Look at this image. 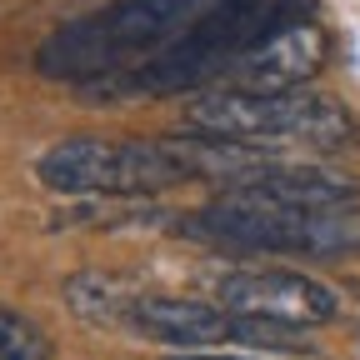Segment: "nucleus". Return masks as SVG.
<instances>
[{"label": "nucleus", "instance_id": "0eeeda50", "mask_svg": "<svg viewBox=\"0 0 360 360\" xmlns=\"http://www.w3.org/2000/svg\"><path fill=\"white\" fill-rule=\"evenodd\" d=\"M330 40L315 20H295L245 51L231 70H225V90H250V96H290L300 90L315 70L326 65Z\"/></svg>", "mask_w": 360, "mask_h": 360}, {"label": "nucleus", "instance_id": "f257e3e1", "mask_svg": "<svg viewBox=\"0 0 360 360\" xmlns=\"http://www.w3.org/2000/svg\"><path fill=\"white\" fill-rule=\"evenodd\" d=\"M180 236L231 250L350 255L360 250V205L350 180L321 165L276 160L240 186H225L210 205L180 215Z\"/></svg>", "mask_w": 360, "mask_h": 360}, {"label": "nucleus", "instance_id": "9d476101", "mask_svg": "<svg viewBox=\"0 0 360 360\" xmlns=\"http://www.w3.org/2000/svg\"><path fill=\"white\" fill-rule=\"evenodd\" d=\"M0 360H51V335L15 305H0Z\"/></svg>", "mask_w": 360, "mask_h": 360}, {"label": "nucleus", "instance_id": "20e7f679", "mask_svg": "<svg viewBox=\"0 0 360 360\" xmlns=\"http://www.w3.org/2000/svg\"><path fill=\"white\" fill-rule=\"evenodd\" d=\"M35 175L56 195H155L165 186L195 180L180 141H101V135H70L40 150Z\"/></svg>", "mask_w": 360, "mask_h": 360}, {"label": "nucleus", "instance_id": "9b49d317", "mask_svg": "<svg viewBox=\"0 0 360 360\" xmlns=\"http://www.w3.org/2000/svg\"><path fill=\"white\" fill-rule=\"evenodd\" d=\"M170 360H250V355H215V350H180Z\"/></svg>", "mask_w": 360, "mask_h": 360}, {"label": "nucleus", "instance_id": "423d86ee", "mask_svg": "<svg viewBox=\"0 0 360 360\" xmlns=\"http://www.w3.org/2000/svg\"><path fill=\"white\" fill-rule=\"evenodd\" d=\"M215 305L285 330H315L340 321V295L326 281L300 276V270H236L215 285Z\"/></svg>", "mask_w": 360, "mask_h": 360}, {"label": "nucleus", "instance_id": "7ed1b4c3", "mask_svg": "<svg viewBox=\"0 0 360 360\" xmlns=\"http://www.w3.org/2000/svg\"><path fill=\"white\" fill-rule=\"evenodd\" d=\"M295 20H310L305 0H210L160 56H150L141 70H130V90H141V96H180V90L225 80V70L245 51H255L260 40H270Z\"/></svg>", "mask_w": 360, "mask_h": 360}, {"label": "nucleus", "instance_id": "39448f33", "mask_svg": "<svg viewBox=\"0 0 360 360\" xmlns=\"http://www.w3.org/2000/svg\"><path fill=\"white\" fill-rule=\"evenodd\" d=\"M186 135L195 141H215V146H281V141H300V146H340L350 135V120L335 101L310 96V90H290V96H250V90H215L200 96L195 105H186Z\"/></svg>", "mask_w": 360, "mask_h": 360}, {"label": "nucleus", "instance_id": "6e6552de", "mask_svg": "<svg viewBox=\"0 0 360 360\" xmlns=\"http://www.w3.org/2000/svg\"><path fill=\"white\" fill-rule=\"evenodd\" d=\"M130 330L175 345V350H205V345H240V315H231L215 300H191V295H141L130 310Z\"/></svg>", "mask_w": 360, "mask_h": 360}, {"label": "nucleus", "instance_id": "f03ea898", "mask_svg": "<svg viewBox=\"0 0 360 360\" xmlns=\"http://www.w3.org/2000/svg\"><path fill=\"white\" fill-rule=\"evenodd\" d=\"M200 11L205 0H110L45 35L35 51V70L65 85H96L125 65L141 70Z\"/></svg>", "mask_w": 360, "mask_h": 360}, {"label": "nucleus", "instance_id": "1a4fd4ad", "mask_svg": "<svg viewBox=\"0 0 360 360\" xmlns=\"http://www.w3.org/2000/svg\"><path fill=\"white\" fill-rule=\"evenodd\" d=\"M65 300L85 326H110L115 330V326H130V310L141 300V290L105 276V270H80V276L65 281Z\"/></svg>", "mask_w": 360, "mask_h": 360}]
</instances>
